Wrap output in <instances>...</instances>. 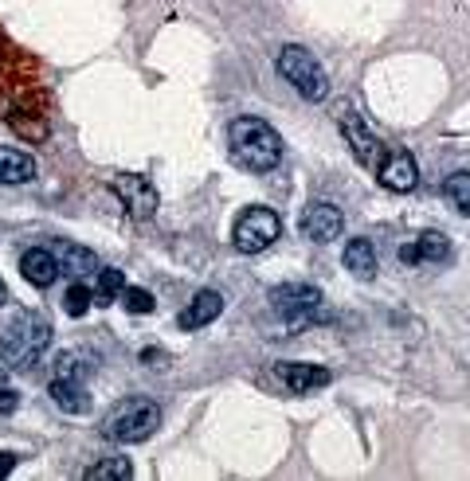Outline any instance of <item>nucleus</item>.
I'll return each mask as SVG.
<instances>
[{
	"label": "nucleus",
	"mask_w": 470,
	"mask_h": 481,
	"mask_svg": "<svg viewBox=\"0 0 470 481\" xmlns=\"http://www.w3.org/2000/svg\"><path fill=\"white\" fill-rule=\"evenodd\" d=\"M228 142H231L235 160L248 165L251 173H271L283 160V137L263 117H235L228 130Z\"/></svg>",
	"instance_id": "nucleus-1"
},
{
	"label": "nucleus",
	"mask_w": 470,
	"mask_h": 481,
	"mask_svg": "<svg viewBox=\"0 0 470 481\" xmlns=\"http://www.w3.org/2000/svg\"><path fill=\"white\" fill-rule=\"evenodd\" d=\"M48 345H51V321L24 309V314L4 329V337H0V360H4V368H13V372L36 368L39 356L48 352Z\"/></svg>",
	"instance_id": "nucleus-2"
},
{
	"label": "nucleus",
	"mask_w": 470,
	"mask_h": 481,
	"mask_svg": "<svg viewBox=\"0 0 470 481\" xmlns=\"http://www.w3.org/2000/svg\"><path fill=\"white\" fill-rule=\"evenodd\" d=\"M161 426V408L153 399H126L106 415L102 423V434L110 442H122V446H134V442H145L153 438V431Z\"/></svg>",
	"instance_id": "nucleus-3"
},
{
	"label": "nucleus",
	"mask_w": 470,
	"mask_h": 481,
	"mask_svg": "<svg viewBox=\"0 0 470 481\" xmlns=\"http://www.w3.org/2000/svg\"><path fill=\"white\" fill-rule=\"evenodd\" d=\"M279 74L291 87L302 94L306 102H322L326 94H329V74H326V67L314 59V51H306L302 44H286V47H279Z\"/></svg>",
	"instance_id": "nucleus-4"
},
{
	"label": "nucleus",
	"mask_w": 470,
	"mask_h": 481,
	"mask_svg": "<svg viewBox=\"0 0 470 481\" xmlns=\"http://www.w3.org/2000/svg\"><path fill=\"white\" fill-rule=\"evenodd\" d=\"M283 235V219L271 208H248L231 228V243L239 254H259Z\"/></svg>",
	"instance_id": "nucleus-5"
},
{
	"label": "nucleus",
	"mask_w": 470,
	"mask_h": 481,
	"mask_svg": "<svg viewBox=\"0 0 470 481\" xmlns=\"http://www.w3.org/2000/svg\"><path fill=\"white\" fill-rule=\"evenodd\" d=\"M318 305H322V290H314L306 282H286L271 290V309L291 321V325H306L318 314Z\"/></svg>",
	"instance_id": "nucleus-6"
},
{
	"label": "nucleus",
	"mask_w": 470,
	"mask_h": 481,
	"mask_svg": "<svg viewBox=\"0 0 470 481\" xmlns=\"http://www.w3.org/2000/svg\"><path fill=\"white\" fill-rule=\"evenodd\" d=\"M341 133H345V145L352 149V157L361 160V168L377 173L380 160H384V145L377 142V133L365 125V117L352 114V110H341Z\"/></svg>",
	"instance_id": "nucleus-7"
},
{
	"label": "nucleus",
	"mask_w": 470,
	"mask_h": 481,
	"mask_svg": "<svg viewBox=\"0 0 470 481\" xmlns=\"http://www.w3.org/2000/svg\"><path fill=\"white\" fill-rule=\"evenodd\" d=\"M110 192L126 204L134 219H149L157 211V188L149 185V176H137V173H122L110 180Z\"/></svg>",
	"instance_id": "nucleus-8"
},
{
	"label": "nucleus",
	"mask_w": 470,
	"mask_h": 481,
	"mask_svg": "<svg viewBox=\"0 0 470 481\" xmlns=\"http://www.w3.org/2000/svg\"><path fill=\"white\" fill-rule=\"evenodd\" d=\"M341 231H345V216H341L337 204H329V200H314V204H306L302 235L309 243H334Z\"/></svg>",
	"instance_id": "nucleus-9"
},
{
	"label": "nucleus",
	"mask_w": 470,
	"mask_h": 481,
	"mask_svg": "<svg viewBox=\"0 0 470 481\" xmlns=\"http://www.w3.org/2000/svg\"><path fill=\"white\" fill-rule=\"evenodd\" d=\"M377 180L388 192H412L415 185H420V165H415L412 153L396 149V153H384L380 168H377Z\"/></svg>",
	"instance_id": "nucleus-10"
},
{
	"label": "nucleus",
	"mask_w": 470,
	"mask_h": 481,
	"mask_svg": "<svg viewBox=\"0 0 470 481\" xmlns=\"http://www.w3.org/2000/svg\"><path fill=\"white\" fill-rule=\"evenodd\" d=\"M274 376L283 380V388L291 391V395H309V391L326 388V383L334 380L326 368H318V365H298V360H286V365H279V368H274Z\"/></svg>",
	"instance_id": "nucleus-11"
},
{
	"label": "nucleus",
	"mask_w": 470,
	"mask_h": 481,
	"mask_svg": "<svg viewBox=\"0 0 470 481\" xmlns=\"http://www.w3.org/2000/svg\"><path fill=\"white\" fill-rule=\"evenodd\" d=\"M451 254V243H447L443 231H423L415 243H404L400 247V262L404 266H420V262H443Z\"/></svg>",
	"instance_id": "nucleus-12"
},
{
	"label": "nucleus",
	"mask_w": 470,
	"mask_h": 481,
	"mask_svg": "<svg viewBox=\"0 0 470 481\" xmlns=\"http://www.w3.org/2000/svg\"><path fill=\"white\" fill-rule=\"evenodd\" d=\"M223 314V294L220 290H200L196 297H192L188 302V309H180V329H205V325H212V321H216Z\"/></svg>",
	"instance_id": "nucleus-13"
},
{
	"label": "nucleus",
	"mask_w": 470,
	"mask_h": 481,
	"mask_svg": "<svg viewBox=\"0 0 470 481\" xmlns=\"http://www.w3.org/2000/svg\"><path fill=\"white\" fill-rule=\"evenodd\" d=\"M20 274L28 278L36 290H48V286H56L59 278V262H56V251H44V247H31L24 259H20Z\"/></svg>",
	"instance_id": "nucleus-14"
},
{
	"label": "nucleus",
	"mask_w": 470,
	"mask_h": 481,
	"mask_svg": "<svg viewBox=\"0 0 470 481\" xmlns=\"http://www.w3.org/2000/svg\"><path fill=\"white\" fill-rule=\"evenodd\" d=\"M48 395H51V403H56L59 411H67V415H83L91 408V395H87V383H74V380H51V388H48Z\"/></svg>",
	"instance_id": "nucleus-15"
},
{
	"label": "nucleus",
	"mask_w": 470,
	"mask_h": 481,
	"mask_svg": "<svg viewBox=\"0 0 470 481\" xmlns=\"http://www.w3.org/2000/svg\"><path fill=\"white\" fill-rule=\"evenodd\" d=\"M345 271L357 274V278H372L380 271V259H377V247H372L369 239H349L345 243Z\"/></svg>",
	"instance_id": "nucleus-16"
},
{
	"label": "nucleus",
	"mask_w": 470,
	"mask_h": 481,
	"mask_svg": "<svg viewBox=\"0 0 470 481\" xmlns=\"http://www.w3.org/2000/svg\"><path fill=\"white\" fill-rule=\"evenodd\" d=\"M31 176H36V160L20 149L0 145V185H28Z\"/></svg>",
	"instance_id": "nucleus-17"
},
{
	"label": "nucleus",
	"mask_w": 470,
	"mask_h": 481,
	"mask_svg": "<svg viewBox=\"0 0 470 481\" xmlns=\"http://www.w3.org/2000/svg\"><path fill=\"white\" fill-rule=\"evenodd\" d=\"M56 262H59V271L71 274V278H83V274L99 271V259H94V251L79 247V243H63V247L56 251Z\"/></svg>",
	"instance_id": "nucleus-18"
},
{
	"label": "nucleus",
	"mask_w": 470,
	"mask_h": 481,
	"mask_svg": "<svg viewBox=\"0 0 470 481\" xmlns=\"http://www.w3.org/2000/svg\"><path fill=\"white\" fill-rule=\"evenodd\" d=\"M94 372V356L83 348H71V352H59L56 360V376L59 380H74V383H87Z\"/></svg>",
	"instance_id": "nucleus-19"
},
{
	"label": "nucleus",
	"mask_w": 470,
	"mask_h": 481,
	"mask_svg": "<svg viewBox=\"0 0 470 481\" xmlns=\"http://www.w3.org/2000/svg\"><path fill=\"white\" fill-rule=\"evenodd\" d=\"M83 477H87V481H130L134 466H130V458H106V462L91 466Z\"/></svg>",
	"instance_id": "nucleus-20"
},
{
	"label": "nucleus",
	"mask_w": 470,
	"mask_h": 481,
	"mask_svg": "<svg viewBox=\"0 0 470 481\" xmlns=\"http://www.w3.org/2000/svg\"><path fill=\"white\" fill-rule=\"evenodd\" d=\"M443 196L451 200L455 211H463V216H470V173H451L443 180Z\"/></svg>",
	"instance_id": "nucleus-21"
},
{
	"label": "nucleus",
	"mask_w": 470,
	"mask_h": 481,
	"mask_svg": "<svg viewBox=\"0 0 470 481\" xmlns=\"http://www.w3.org/2000/svg\"><path fill=\"white\" fill-rule=\"evenodd\" d=\"M118 302L130 309V314H153V305H157V302H153V294L142 290V286H130V282H126V290L118 294Z\"/></svg>",
	"instance_id": "nucleus-22"
},
{
	"label": "nucleus",
	"mask_w": 470,
	"mask_h": 481,
	"mask_svg": "<svg viewBox=\"0 0 470 481\" xmlns=\"http://www.w3.org/2000/svg\"><path fill=\"white\" fill-rule=\"evenodd\" d=\"M91 302H94V290H91V286L74 282L71 290H67V297H63V309H67L71 317H83V314L91 309Z\"/></svg>",
	"instance_id": "nucleus-23"
},
{
	"label": "nucleus",
	"mask_w": 470,
	"mask_h": 481,
	"mask_svg": "<svg viewBox=\"0 0 470 481\" xmlns=\"http://www.w3.org/2000/svg\"><path fill=\"white\" fill-rule=\"evenodd\" d=\"M126 290V274L122 271H99V282H94V294L102 297V302H114L118 294Z\"/></svg>",
	"instance_id": "nucleus-24"
},
{
	"label": "nucleus",
	"mask_w": 470,
	"mask_h": 481,
	"mask_svg": "<svg viewBox=\"0 0 470 481\" xmlns=\"http://www.w3.org/2000/svg\"><path fill=\"white\" fill-rule=\"evenodd\" d=\"M20 408V395L13 388H0V415H16Z\"/></svg>",
	"instance_id": "nucleus-25"
},
{
	"label": "nucleus",
	"mask_w": 470,
	"mask_h": 481,
	"mask_svg": "<svg viewBox=\"0 0 470 481\" xmlns=\"http://www.w3.org/2000/svg\"><path fill=\"white\" fill-rule=\"evenodd\" d=\"M142 360L149 368H165V360H169V352H157V348H145L142 352Z\"/></svg>",
	"instance_id": "nucleus-26"
},
{
	"label": "nucleus",
	"mask_w": 470,
	"mask_h": 481,
	"mask_svg": "<svg viewBox=\"0 0 470 481\" xmlns=\"http://www.w3.org/2000/svg\"><path fill=\"white\" fill-rule=\"evenodd\" d=\"M16 469V454H8V451H0V477H8Z\"/></svg>",
	"instance_id": "nucleus-27"
},
{
	"label": "nucleus",
	"mask_w": 470,
	"mask_h": 481,
	"mask_svg": "<svg viewBox=\"0 0 470 481\" xmlns=\"http://www.w3.org/2000/svg\"><path fill=\"white\" fill-rule=\"evenodd\" d=\"M8 302V290H4V282H0V305H4Z\"/></svg>",
	"instance_id": "nucleus-28"
}]
</instances>
